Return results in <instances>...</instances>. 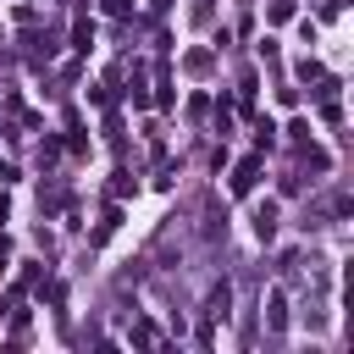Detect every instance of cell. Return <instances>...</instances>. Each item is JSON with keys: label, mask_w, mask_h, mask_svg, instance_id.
I'll list each match as a JSON object with an SVG mask.
<instances>
[{"label": "cell", "mask_w": 354, "mask_h": 354, "mask_svg": "<svg viewBox=\"0 0 354 354\" xmlns=\"http://www.w3.org/2000/svg\"><path fill=\"white\" fill-rule=\"evenodd\" d=\"M254 171H260V160H243V166H238V177H232V188H238V194H249V188H254Z\"/></svg>", "instance_id": "1"}, {"label": "cell", "mask_w": 354, "mask_h": 354, "mask_svg": "<svg viewBox=\"0 0 354 354\" xmlns=\"http://www.w3.org/2000/svg\"><path fill=\"white\" fill-rule=\"evenodd\" d=\"M254 232H260V238H271V232H277V210H271V205L254 216Z\"/></svg>", "instance_id": "2"}]
</instances>
